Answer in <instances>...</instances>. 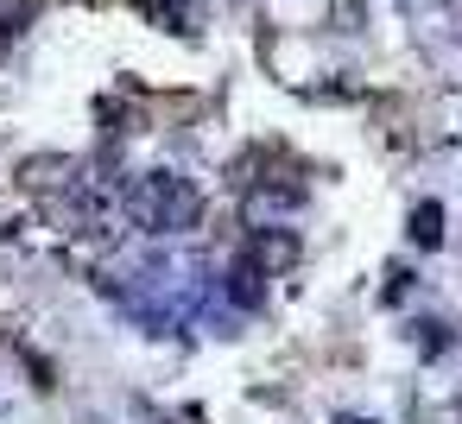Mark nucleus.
Returning a JSON list of instances; mask_svg holds the SVG:
<instances>
[{
    "instance_id": "5",
    "label": "nucleus",
    "mask_w": 462,
    "mask_h": 424,
    "mask_svg": "<svg viewBox=\"0 0 462 424\" xmlns=\"http://www.w3.org/2000/svg\"><path fill=\"white\" fill-rule=\"evenodd\" d=\"M411 241H418L424 253H430V247L443 241V203H430V197H424V203L411 209Z\"/></svg>"
},
{
    "instance_id": "2",
    "label": "nucleus",
    "mask_w": 462,
    "mask_h": 424,
    "mask_svg": "<svg viewBox=\"0 0 462 424\" xmlns=\"http://www.w3.org/2000/svg\"><path fill=\"white\" fill-rule=\"evenodd\" d=\"M304 203V184H254L247 190V222L260 228V222H279V216H291Z\"/></svg>"
},
{
    "instance_id": "1",
    "label": "nucleus",
    "mask_w": 462,
    "mask_h": 424,
    "mask_svg": "<svg viewBox=\"0 0 462 424\" xmlns=\"http://www.w3.org/2000/svg\"><path fill=\"white\" fill-rule=\"evenodd\" d=\"M121 216L134 222V228H146V235H184V228H197V216H203V197L190 190V178H178V171H146V178H134V184H121Z\"/></svg>"
},
{
    "instance_id": "4",
    "label": "nucleus",
    "mask_w": 462,
    "mask_h": 424,
    "mask_svg": "<svg viewBox=\"0 0 462 424\" xmlns=\"http://www.w3.org/2000/svg\"><path fill=\"white\" fill-rule=\"evenodd\" d=\"M222 291H228V298H235L241 310H260V304H266V272H260V266H254V260L241 253V260L228 266V279H222Z\"/></svg>"
},
{
    "instance_id": "6",
    "label": "nucleus",
    "mask_w": 462,
    "mask_h": 424,
    "mask_svg": "<svg viewBox=\"0 0 462 424\" xmlns=\"http://www.w3.org/2000/svg\"><path fill=\"white\" fill-rule=\"evenodd\" d=\"M418 348H424V355H443V348H449V329L424 317V323H418Z\"/></svg>"
},
{
    "instance_id": "3",
    "label": "nucleus",
    "mask_w": 462,
    "mask_h": 424,
    "mask_svg": "<svg viewBox=\"0 0 462 424\" xmlns=\"http://www.w3.org/2000/svg\"><path fill=\"white\" fill-rule=\"evenodd\" d=\"M247 260H254V266L273 279V272H285V266L298 260V241H291L285 228H273V222H266V228H254V247H247Z\"/></svg>"
},
{
    "instance_id": "7",
    "label": "nucleus",
    "mask_w": 462,
    "mask_h": 424,
    "mask_svg": "<svg viewBox=\"0 0 462 424\" xmlns=\"http://www.w3.org/2000/svg\"><path fill=\"white\" fill-rule=\"evenodd\" d=\"M336 424H374V418H355V411H342V418H336Z\"/></svg>"
}]
</instances>
